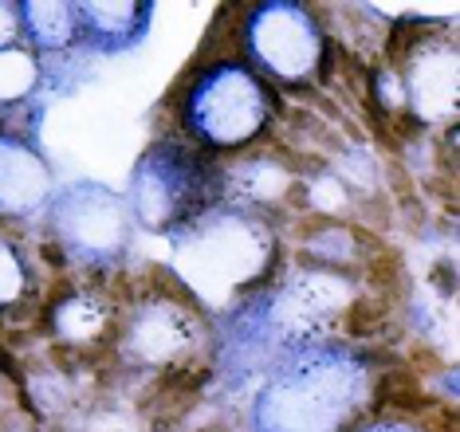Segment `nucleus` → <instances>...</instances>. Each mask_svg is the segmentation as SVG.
I'll return each instance as SVG.
<instances>
[{
    "label": "nucleus",
    "mask_w": 460,
    "mask_h": 432,
    "mask_svg": "<svg viewBox=\"0 0 460 432\" xmlns=\"http://www.w3.org/2000/svg\"><path fill=\"white\" fill-rule=\"evenodd\" d=\"M374 401H378V409H397V412H425L429 405H437V401H429V393L421 389L417 370H409V366L381 373Z\"/></svg>",
    "instance_id": "obj_1"
},
{
    "label": "nucleus",
    "mask_w": 460,
    "mask_h": 432,
    "mask_svg": "<svg viewBox=\"0 0 460 432\" xmlns=\"http://www.w3.org/2000/svg\"><path fill=\"white\" fill-rule=\"evenodd\" d=\"M366 275H370V287H374L378 299L394 303L397 291L406 287V260H401L397 248H378L366 263Z\"/></svg>",
    "instance_id": "obj_2"
},
{
    "label": "nucleus",
    "mask_w": 460,
    "mask_h": 432,
    "mask_svg": "<svg viewBox=\"0 0 460 432\" xmlns=\"http://www.w3.org/2000/svg\"><path fill=\"white\" fill-rule=\"evenodd\" d=\"M389 314V303L386 299H358L355 307H347V330L355 334V338H366V334H374L381 322H386Z\"/></svg>",
    "instance_id": "obj_3"
}]
</instances>
